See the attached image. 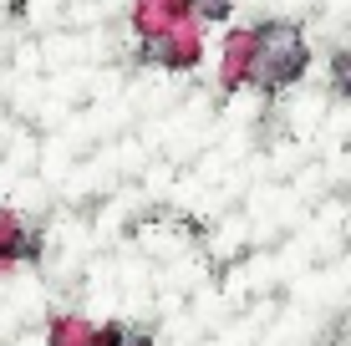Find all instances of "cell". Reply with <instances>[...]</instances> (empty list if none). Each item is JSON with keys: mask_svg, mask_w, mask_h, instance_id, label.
Segmentation results:
<instances>
[{"mask_svg": "<svg viewBox=\"0 0 351 346\" xmlns=\"http://www.w3.org/2000/svg\"><path fill=\"white\" fill-rule=\"evenodd\" d=\"M199 56H204V21L199 16H178L158 36H143V62H158L168 71L199 66Z\"/></svg>", "mask_w": 351, "mask_h": 346, "instance_id": "obj_2", "label": "cell"}, {"mask_svg": "<svg viewBox=\"0 0 351 346\" xmlns=\"http://www.w3.org/2000/svg\"><path fill=\"white\" fill-rule=\"evenodd\" d=\"M250 62H255V31L234 26L219 46V87H250Z\"/></svg>", "mask_w": 351, "mask_h": 346, "instance_id": "obj_3", "label": "cell"}, {"mask_svg": "<svg viewBox=\"0 0 351 346\" xmlns=\"http://www.w3.org/2000/svg\"><path fill=\"white\" fill-rule=\"evenodd\" d=\"M36 255V234L21 224V214L0 209V260H26Z\"/></svg>", "mask_w": 351, "mask_h": 346, "instance_id": "obj_5", "label": "cell"}, {"mask_svg": "<svg viewBox=\"0 0 351 346\" xmlns=\"http://www.w3.org/2000/svg\"><path fill=\"white\" fill-rule=\"evenodd\" d=\"M178 16H193L189 0H132V31L138 36H158Z\"/></svg>", "mask_w": 351, "mask_h": 346, "instance_id": "obj_4", "label": "cell"}, {"mask_svg": "<svg viewBox=\"0 0 351 346\" xmlns=\"http://www.w3.org/2000/svg\"><path fill=\"white\" fill-rule=\"evenodd\" d=\"M331 82H336V92H341V97H351V51H341V56H336Z\"/></svg>", "mask_w": 351, "mask_h": 346, "instance_id": "obj_7", "label": "cell"}, {"mask_svg": "<svg viewBox=\"0 0 351 346\" xmlns=\"http://www.w3.org/2000/svg\"><path fill=\"white\" fill-rule=\"evenodd\" d=\"M46 341H51V346H92L97 341V326L87 316H77V311H62V316H51Z\"/></svg>", "mask_w": 351, "mask_h": 346, "instance_id": "obj_6", "label": "cell"}, {"mask_svg": "<svg viewBox=\"0 0 351 346\" xmlns=\"http://www.w3.org/2000/svg\"><path fill=\"white\" fill-rule=\"evenodd\" d=\"M189 10H193L199 21H209V16H224V10H229V0H189Z\"/></svg>", "mask_w": 351, "mask_h": 346, "instance_id": "obj_8", "label": "cell"}, {"mask_svg": "<svg viewBox=\"0 0 351 346\" xmlns=\"http://www.w3.org/2000/svg\"><path fill=\"white\" fill-rule=\"evenodd\" d=\"M306 71V41L290 21H270L255 26V62H250V87L280 92Z\"/></svg>", "mask_w": 351, "mask_h": 346, "instance_id": "obj_1", "label": "cell"}]
</instances>
